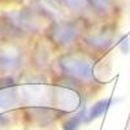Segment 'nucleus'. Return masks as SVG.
<instances>
[{
  "mask_svg": "<svg viewBox=\"0 0 130 130\" xmlns=\"http://www.w3.org/2000/svg\"><path fill=\"white\" fill-rule=\"evenodd\" d=\"M3 124H5V118L3 116H0V125H3Z\"/></svg>",
  "mask_w": 130,
  "mask_h": 130,
  "instance_id": "ddd939ff",
  "label": "nucleus"
},
{
  "mask_svg": "<svg viewBox=\"0 0 130 130\" xmlns=\"http://www.w3.org/2000/svg\"><path fill=\"white\" fill-rule=\"evenodd\" d=\"M61 3L72 12H81L87 5V0H61Z\"/></svg>",
  "mask_w": 130,
  "mask_h": 130,
  "instance_id": "f8f14e48",
  "label": "nucleus"
},
{
  "mask_svg": "<svg viewBox=\"0 0 130 130\" xmlns=\"http://www.w3.org/2000/svg\"><path fill=\"white\" fill-rule=\"evenodd\" d=\"M112 105V99L108 98V99H103V100H99L98 103H95L90 111L87 112V121H91V120H96L102 116H104L108 111V108Z\"/></svg>",
  "mask_w": 130,
  "mask_h": 130,
  "instance_id": "1a4fd4ad",
  "label": "nucleus"
},
{
  "mask_svg": "<svg viewBox=\"0 0 130 130\" xmlns=\"http://www.w3.org/2000/svg\"><path fill=\"white\" fill-rule=\"evenodd\" d=\"M22 65V51L16 44L0 46V72L13 73Z\"/></svg>",
  "mask_w": 130,
  "mask_h": 130,
  "instance_id": "423d86ee",
  "label": "nucleus"
},
{
  "mask_svg": "<svg viewBox=\"0 0 130 130\" xmlns=\"http://www.w3.org/2000/svg\"><path fill=\"white\" fill-rule=\"evenodd\" d=\"M52 87L40 81H30L25 82L22 86V95L25 100H27L31 105H44L47 102H51Z\"/></svg>",
  "mask_w": 130,
  "mask_h": 130,
  "instance_id": "20e7f679",
  "label": "nucleus"
},
{
  "mask_svg": "<svg viewBox=\"0 0 130 130\" xmlns=\"http://www.w3.org/2000/svg\"><path fill=\"white\" fill-rule=\"evenodd\" d=\"M18 100V86L10 77L0 78V108L8 109L16 105Z\"/></svg>",
  "mask_w": 130,
  "mask_h": 130,
  "instance_id": "0eeeda50",
  "label": "nucleus"
},
{
  "mask_svg": "<svg viewBox=\"0 0 130 130\" xmlns=\"http://www.w3.org/2000/svg\"><path fill=\"white\" fill-rule=\"evenodd\" d=\"M9 20L12 24L25 32H37L42 29V16L35 10L22 9L9 14Z\"/></svg>",
  "mask_w": 130,
  "mask_h": 130,
  "instance_id": "39448f33",
  "label": "nucleus"
},
{
  "mask_svg": "<svg viewBox=\"0 0 130 130\" xmlns=\"http://www.w3.org/2000/svg\"><path fill=\"white\" fill-rule=\"evenodd\" d=\"M46 34L55 46L67 47L78 38L79 26L73 21H56L48 27Z\"/></svg>",
  "mask_w": 130,
  "mask_h": 130,
  "instance_id": "7ed1b4c3",
  "label": "nucleus"
},
{
  "mask_svg": "<svg viewBox=\"0 0 130 130\" xmlns=\"http://www.w3.org/2000/svg\"><path fill=\"white\" fill-rule=\"evenodd\" d=\"M83 122H87V112L85 108H81L77 115L67 118L62 122V130H78Z\"/></svg>",
  "mask_w": 130,
  "mask_h": 130,
  "instance_id": "9d476101",
  "label": "nucleus"
},
{
  "mask_svg": "<svg viewBox=\"0 0 130 130\" xmlns=\"http://www.w3.org/2000/svg\"><path fill=\"white\" fill-rule=\"evenodd\" d=\"M74 83H75L74 81L69 79V81L56 82L52 86L51 103L55 105L57 112L72 113L81 108L82 95Z\"/></svg>",
  "mask_w": 130,
  "mask_h": 130,
  "instance_id": "f03ea898",
  "label": "nucleus"
},
{
  "mask_svg": "<svg viewBox=\"0 0 130 130\" xmlns=\"http://www.w3.org/2000/svg\"><path fill=\"white\" fill-rule=\"evenodd\" d=\"M3 34H4V31H3V27H0V40H2V38H3Z\"/></svg>",
  "mask_w": 130,
  "mask_h": 130,
  "instance_id": "4468645a",
  "label": "nucleus"
},
{
  "mask_svg": "<svg viewBox=\"0 0 130 130\" xmlns=\"http://www.w3.org/2000/svg\"><path fill=\"white\" fill-rule=\"evenodd\" d=\"M87 2L95 9V12L102 16L111 13L113 8V0H87Z\"/></svg>",
  "mask_w": 130,
  "mask_h": 130,
  "instance_id": "9b49d317",
  "label": "nucleus"
},
{
  "mask_svg": "<svg viewBox=\"0 0 130 130\" xmlns=\"http://www.w3.org/2000/svg\"><path fill=\"white\" fill-rule=\"evenodd\" d=\"M59 67L67 77L78 83H91L95 79L94 62L81 53H65L59 57Z\"/></svg>",
  "mask_w": 130,
  "mask_h": 130,
  "instance_id": "f257e3e1",
  "label": "nucleus"
},
{
  "mask_svg": "<svg viewBox=\"0 0 130 130\" xmlns=\"http://www.w3.org/2000/svg\"><path fill=\"white\" fill-rule=\"evenodd\" d=\"M86 42L87 44L91 46L92 48H96V50H105L108 46L112 43V30H102L99 31L98 34H92L90 37L86 38Z\"/></svg>",
  "mask_w": 130,
  "mask_h": 130,
  "instance_id": "6e6552de",
  "label": "nucleus"
}]
</instances>
